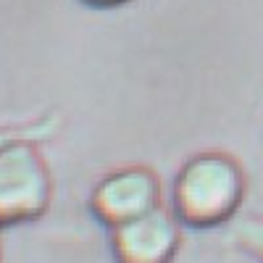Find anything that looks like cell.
Here are the masks:
<instances>
[{
    "instance_id": "cell-1",
    "label": "cell",
    "mask_w": 263,
    "mask_h": 263,
    "mask_svg": "<svg viewBox=\"0 0 263 263\" xmlns=\"http://www.w3.org/2000/svg\"><path fill=\"white\" fill-rule=\"evenodd\" d=\"M245 174L227 153H200L174 179L171 211L187 227L208 229L229 221L242 205Z\"/></svg>"
},
{
    "instance_id": "cell-4",
    "label": "cell",
    "mask_w": 263,
    "mask_h": 263,
    "mask_svg": "<svg viewBox=\"0 0 263 263\" xmlns=\"http://www.w3.org/2000/svg\"><path fill=\"white\" fill-rule=\"evenodd\" d=\"M179 245L182 221L166 205L108 232V248L116 263H171Z\"/></svg>"
},
{
    "instance_id": "cell-6",
    "label": "cell",
    "mask_w": 263,
    "mask_h": 263,
    "mask_svg": "<svg viewBox=\"0 0 263 263\" xmlns=\"http://www.w3.org/2000/svg\"><path fill=\"white\" fill-rule=\"evenodd\" d=\"M242 239L255 255H263V221H255L253 218V221L242 229Z\"/></svg>"
},
{
    "instance_id": "cell-3",
    "label": "cell",
    "mask_w": 263,
    "mask_h": 263,
    "mask_svg": "<svg viewBox=\"0 0 263 263\" xmlns=\"http://www.w3.org/2000/svg\"><path fill=\"white\" fill-rule=\"evenodd\" d=\"M161 203V179L145 163H126L105 171L92 184L87 208L108 232L150 213Z\"/></svg>"
},
{
    "instance_id": "cell-7",
    "label": "cell",
    "mask_w": 263,
    "mask_h": 263,
    "mask_svg": "<svg viewBox=\"0 0 263 263\" xmlns=\"http://www.w3.org/2000/svg\"><path fill=\"white\" fill-rule=\"evenodd\" d=\"M79 3L87 8H95V11H116V8L135 3V0H79Z\"/></svg>"
},
{
    "instance_id": "cell-5",
    "label": "cell",
    "mask_w": 263,
    "mask_h": 263,
    "mask_svg": "<svg viewBox=\"0 0 263 263\" xmlns=\"http://www.w3.org/2000/svg\"><path fill=\"white\" fill-rule=\"evenodd\" d=\"M61 129V114L55 111H42L27 121H16V124H0V147H6L8 142L16 140H34V142H45L55 137V132Z\"/></svg>"
},
{
    "instance_id": "cell-2",
    "label": "cell",
    "mask_w": 263,
    "mask_h": 263,
    "mask_svg": "<svg viewBox=\"0 0 263 263\" xmlns=\"http://www.w3.org/2000/svg\"><path fill=\"white\" fill-rule=\"evenodd\" d=\"M53 174L34 140L0 147V229L34 224L50 211Z\"/></svg>"
}]
</instances>
